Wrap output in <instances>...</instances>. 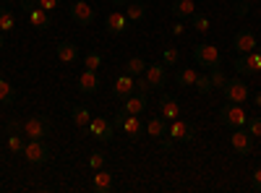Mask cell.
Returning a JSON list of instances; mask_svg holds the SVG:
<instances>
[{
  "label": "cell",
  "instance_id": "cell-1",
  "mask_svg": "<svg viewBox=\"0 0 261 193\" xmlns=\"http://www.w3.org/2000/svg\"><path fill=\"white\" fill-rule=\"evenodd\" d=\"M18 3H21V8H24V16H27V21H29V26H32V29L45 32V29L53 26L50 13H47V11H42V8L37 6V0H18Z\"/></svg>",
  "mask_w": 261,
  "mask_h": 193
},
{
  "label": "cell",
  "instance_id": "cell-2",
  "mask_svg": "<svg viewBox=\"0 0 261 193\" xmlns=\"http://www.w3.org/2000/svg\"><path fill=\"white\" fill-rule=\"evenodd\" d=\"M53 131V123L50 118L45 115H32L24 120V128H21V133H24L27 139H47Z\"/></svg>",
  "mask_w": 261,
  "mask_h": 193
},
{
  "label": "cell",
  "instance_id": "cell-3",
  "mask_svg": "<svg viewBox=\"0 0 261 193\" xmlns=\"http://www.w3.org/2000/svg\"><path fill=\"white\" fill-rule=\"evenodd\" d=\"M113 125H115V128H123V133H128L130 141H136V139L144 136V123H141V118H139V115H128L125 110H120V113L115 115Z\"/></svg>",
  "mask_w": 261,
  "mask_h": 193
},
{
  "label": "cell",
  "instance_id": "cell-4",
  "mask_svg": "<svg viewBox=\"0 0 261 193\" xmlns=\"http://www.w3.org/2000/svg\"><path fill=\"white\" fill-rule=\"evenodd\" d=\"M193 58H196V63H199L201 68H206V71L222 66V55H220V50H217L214 45H196V47H193Z\"/></svg>",
  "mask_w": 261,
  "mask_h": 193
},
{
  "label": "cell",
  "instance_id": "cell-5",
  "mask_svg": "<svg viewBox=\"0 0 261 193\" xmlns=\"http://www.w3.org/2000/svg\"><path fill=\"white\" fill-rule=\"evenodd\" d=\"M84 136H94L97 141H102V144H107V141H113V136H115V125L107 120V118H92V123H89V128H84Z\"/></svg>",
  "mask_w": 261,
  "mask_h": 193
},
{
  "label": "cell",
  "instance_id": "cell-6",
  "mask_svg": "<svg viewBox=\"0 0 261 193\" xmlns=\"http://www.w3.org/2000/svg\"><path fill=\"white\" fill-rule=\"evenodd\" d=\"M246 120H248L246 110H243L241 104H235V102H227L222 110H220V123L227 125V128H243Z\"/></svg>",
  "mask_w": 261,
  "mask_h": 193
},
{
  "label": "cell",
  "instance_id": "cell-7",
  "mask_svg": "<svg viewBox=\"0 0 261 193\" xmlns=\"http://www.w3.org/2000/svg\"><path fill=\"white\" fill-rule=\"evenodd\" d=\"M24 157L29 164H45L50 159V149H47L45 139H29L24 146Z\"/></svg>",
  "mask_w": 261,
  "mask_h": 193
},
{
  "label": "cell",
  "instance_id": "cell-8",
  "mask_svg": "<svg viewBox=\"0 0 261 193\" xmlns=\"http://www.w3.org/2000/svg\"><path fill=\"white\" fill-rule=\"evenodd\" d=\"M167 136L172 139V141H183V144H191L193 139H196V131H193V125L188 123V120H172V123H167Z\"/></svg>",
  "mask_w": 261,
  "mask_h": 193
},
{
  "label": "cell",
  "instance_id": "cell-9",
  "mask_svg": "<svg viewBox=\"0 0 261 193\" xmlns=\"http://www.w3.org/2000/svg\"><path fill=\"white\" fill-rule=\"evenodd\" d=\"M222 94L227 102H235V104H241L248 99V87H246V81L241 78H227V84L222 87Z\"/></svg>",
  "mask_w": 261,
  "mask_h": 193
},
{
  "label": "cell",
  "instance_id": "cell-10",
  "mask_svg": "<svg viewBox=\"0 0 261 193\" xmlns=\"http://www.w3.org/2000/svg\"><path fill=\"white\" fill-rule=\"evenodd\" d=\"M230 144H232V149H235V154H241V157H246V154L253 152V136L246 131V128H232Z\"/></svg>",
  "mask_w": 261,
  "mask_h": 193
},
{
  "label": "cell",
  "instance_id": "cell-11",
  "mask_svg": "<svg viewBox=\"0 0 261 193\" xmlns=\"http://www.w3.org/2000/svg\"><path fill=\"white\" fill-rule=\"evenodd\" d=\"M235 71L243 73V76L258 73V71H261V52L253 50V52H248V55H241V58L235 60Z\"/></svg>",
  "mask_w": 261,
  "mask_h": 193
},
{
  "label": "cell",
  "instance_id": "cell-12",
  "mask_svg": "<svg viewBox=\"0 0 261 193\" xmlns=\"http://www.w3.org/2000/svg\"><path fill=\"white\" fill-rule=\"evenodd\" d=\"M68 13H71V18L76 21L79 26H89L94 21V8L86 3V0H76L73 6H68Z\"/></svg>",
  "mask_w": 261,
  "mask_h": 193
},
{
  "label": "cell",
  "instance_id": "cell-13",
  "mask_svg": "<svg viewBox=\"0 0 261 193\" xmlns=\"http://www.w3.org/2000/svg\"><path fill=\"white\" fill-rule=\"evenodd\" d=\"M134 92H136V76L123 73V76H118V78H115V84H113V97H115V99L125 102Z\"/></svg>",
  "mask_w": 261,
  "mask_h": 193
},
{
  "label": "cell",
  "instance_id": "cell-14",
  "mask_svg": "<svg viewBox=\"0 0 261 193\" xmlns=\"http://www.w3.org/2000/svg\"><path fill=\"white\" fill-rule=\"evenodd\" d=\"M232 47H235V52H238V55H248V52L258 50L256 34H253V32H248V29H241V32L235 34V39H232Z\"/></svg>",
  "mask_w": 261,
  "mask_h": 193
},
{
  "label": "cell",
  "instance_id": "cell-15",
  "mask_svg": "<svg viewBox=\"0 0 261 193\" xmlns=\"http://www.w3.org/2000/svg\"><path fill=\"white\" fill-rule=\"evenodd\" d=\"M144 76L151 84V89H165L167 87V66L165 63H151V66H146Z\"/></svg>",
  "mask_w": 261,
  "mask_h": 193
},
{
  "label": "cell",
  "instance_id": "cell-16",
  "mask_svg": "<svg viewBox=\"0 0 261 193\" xmlns=\"http://www.w3.org/2000/svg\"><path fill=\"white\" fill-rule=\"evenodd\" d=\"M157 110H160V118L167 120V123H172V120H178V118H180V104L172 99L170 94H162V97H160Z\"/></svg>",
  "mask_w": 261,
  "mask_h": 193
},
{
  "label": "cell",
  "instance_id": "cell-17",
  "mask_svg": "<svg viewBox=\"0 0 261 193\" xmlns=\"http://www.w3.org/2000/svg\"><path fill=\"white\" fill-rule=\"evenodd\" d=\"M105 26H107V32L110 34H125L128 29H130V18L123 13V11H113L110 16H107V21H105Z\"/></svg>",
  "mask_w": 261,
  "mask_h": 193
},
{
  "label": "cell",
  "instance_id": "cell-18",
  "mask_svg": "<svg viewBox=\"0 0 261 193\" xmlns=\"http://www.w3.org/2000/svg\"><path fill=\"white\" fill-rule=\"evenodd\" d=\"M97 89H99V76H97V71L86 68V71L79 76V92H81L84 97H89V94H94Z\"/></svg>",
  "mask_w": 261,
  "mask_h": 193
},
{
  "label": "cell",
  "instance_id": "cell-19",
  "mask_svg": "<svg viewBox=\"0 0 261 193\" xmlns=\"http://www.w3.org/2000/svg\"><path fill=\"white\" fill-rule=\"evenodd\" d=\"M92 190L94 193H107V190H113V175L107 173V170H94V175H92Z\"/></svg>",
  "mask_w": 261,
  "mask_h": 193
},
{
  "label": "cell",
  "instance_id": "cell-20",
  "mask_svg": "<svg viewBox=\"0 0 261 193\" xmlns=\"http://www.w3.org/2000/svg\"><path fill=\"white\" fill-rule=\"evenodd\" d=\"M146 104H149V97H144V94H139V92H134L128 99H125V107L123 110L128 113V115H141L144 110H146Z\"/></svg>",
  "mask_w": 261,
  "mask_h": 193
},
{
  "label": "cell",
  "instance_id": "cell-21",
  "mask_svg": "<svg viewBox=\"0 0 261 193\" xmlns=\"http://www.w3.org/2000/svg\"><path fill=\"white\" fill-rule=\"evenodd\" d=\"M172 16L175 18H191L196 13V3L193 0H172Z\"/></svg>",
  "mask_w": 261,
  "mask_h": 193
},
{
  "label": "cell",
  "instance_id": "cell-22",
  "mask_svg": "<svg viewBox=\"0 0 261 193\" xmlns=\"http://www.w3.org/2000/svg\"><path fill=\"white\" fill-rule=\"evenodd\" d=\"M144 131H146L151 139H162V136L167 133V120H162V118H151V120L144 125Z\"/></svg>",
  "mask_w": 261,
  "mask_h": 193
},
{
  "label": "cell",
  "instance_id": "cell-23",
  "mask_svg": "<svg viewBox=\"0 0 261 193\" xmlns=\"http://www.w3.org/2000/svg\"><path fill=\"white\" fill-rule=\"evenodd\" d=\"M58 58L63 63H73L79 58V47L73 45V42H60V45H58Z\"/></svg>",
  "mask_w": 261,
  "mask_h": 193
},
{
  "label": "cell",
  "instance_id": "cell-24",
  "mask_svg": "<svg viewBox=\"0 0 261 193\" xmlns=\"http://www.w3.org/2000/svg\"><path fill=\"white\" fill-rule=\"evenodd\" d=\"M71 118H73V123L81 128V131H84V128H89V123H92V113L89 110H86V107H73V113H71Z\"/></svg>",
  "mask_w": 261,
  "mask_h": 193
},
{
  "label": "cell",
  "instance_id": "cell-25",
  "mask_svg": "<svg viewBox=\"0 0 261 193\" xmlns=\"http://www.w3.org/2000/svg\"><path fill=\"white\" fill-rule=\"evenodd\" d=\"M144 71H146V60H144V58H128L125 73H130V76H144Z\"/></svg>",
  "mask_w": 261,
  "mask_h": 193
},
{
  "label": "cell",
  "instance_id": "cell-26",
  "mask_svg": "<svg viewBox=\"0 0 261 193\" xmlns=\"http://www.w3.org/2000/svg\"><path fill=\"white\" fill-rule=\"evenodd\" d=\"M16 29V18H13V13H11V8H0V32H13Z\"/></svg>",
  "mask_w": 261,
  "mask_h": 193
},
{
  "label": "cell",
  "instance_id": "cell-27",
  "mask_svg": "<svg viewBox=\"0 0 261 193\" xmlns=\"http://www.w3.org/2000/svg\"><path fill=\"white\" fill-rule=\"evenodd\" d=\"M196 78H199V73H196L193 68H180V71L175 73V81L180 84V87H193Z\"/></svg>",
  "mask_w": 261,
  "mask_h": 193
},
{
  "label": "cell",
  "instance_id": "cell-28",
  "mask_svg": "<svg viewBox=\"0 0 261 193\" xmlns=\"http://www.w3.org/2000/svg\"><path fill=\"white\" fill-rule=\"evenodd\" d=\"M13 99H16V89L6 78H0V104H13Z\"/></svg>",
  "mask_w": 261,
  "mask_h": 193
},
{
  "label": "cell",
  "instance_id": "cell-29",
  "mask_svg": "<svg viewBox=\"0 0 261 193\" xmlns=\"http://www.w3.org/2000/svg\"><path fill=\"white\" fill-rule=\"evenodd\" d=\"M24 146H27V136H18V133L8 136V152L11 154H24Z\"/></svg>",
  "mask_w": 261,
  "mask_h": 193
},
{
  "label": "cell",
  "instance_id": "cell-30",
  "mask_svg": "<svg viewBox=\"0 0 261 193\" xmlns=\"http://www.w3.org/2000/svg\"><path fill=\"white\" fill-rule=\"evenodd\" d=\"M125 16L130 21H141L146 16V6L144 3H125Z\"/></svg>",
  "mask_w": 261,
  "mask_h": 193
},
{
  "label": "cell",
  "instance_id": "cell-31",
  "mask_svg": "<svg viewBox=\"0 0 261 193\" xmlns=\"http://www.w3.org/2000/svg\"><path fill=\"white\" fill-rule=\"evenodd\" d=\"M209 81H212V89L222 92V87L227 84V76H225L222 68H212V71H209Z\"/></svg>",
  "mask_w": 261,
  "mask_h": 193
},
{
  "label": "cell",
  "instance_id": "cell-32",
  "mask_svg": "<svg viewBox=\"0 0 261 193\" xmlns=\"http://www.w3.org/2000/svg\"><path fill=\"white\" fill-rule=\"evenodd\" d=\"M102 63H105V60H102L99 52H86V58H84V66L89 68V71H99Z\"/></svg>",
  "mask_w": 261,
  "mask_h": 193
},
{
  "label": "cell",
  "instance_id": "cell-33",
  "mask_svg": "<svg viewBox=\"0 0 261 193\" xmlns=\"http://www.w3.org/2000/svg\"><path fill=\"white\" fill-rule=\"evenodd\" d=\"M191 18H193V29H196V32L206 34V32L212 29V24H209V18H206V16H199V13H193Z\"/></svg>",
  "mask_w": 261,
  "mask_h": 193
},
{
  "label": "cell",
  "instance_id": "cell-34",
  "mask_svg": "<svg viewBox=\"0 0 261 193\" xmlns=\"http://www.w3.org/2000/svg\"><path fill=\"white\" fill-rule=\"evenodd\" d=\"M178 58H180V52H178L175 47H165V50H162V63H165L167 68H170V66H175Z\"/></svg>",
  "mask_w": 261,
  "mask_h": 193
},
{
  "label": "cell",
  "instance_id": "cell-35",
  "mask_svg": "<svg viewBox=\"0 0 261 193\" xmlns=\"http://www.w3.org/2000/svg\"><path fill=\"white\" fill-rule=\"evenodd\" d=\"M193 87H196V92H199V94H209V92H212V81H209V73H206V76H201V73H199V78H196V84H193Z\"/></svg>",
  "mask_w": 261,
  "mask_h": 193
},
{
  "label": "cell",
  "instance_id": "cell-36",
  "mask_svg": "<svg viewBox=\"0 0 261 193\" xmlns=\"http://www.w3.org/2000/svg\"><path fill=\"white\" fill-rule=\"evenodd\" d=\"M246 125H248L246 131H248L253 139H261V118H248V120H246Z\"/></svg>",
  "mask_w": 261,
  "mask_h": 193
},
{
  "label": "cell",
  "instance_id": "cell-37",
  "mask_svg": "<svg viewBox=\"0 0 261 193\" xmlns=\"http://www.w3.org/2000/svg\"><path fill=\"white\" fill-rule=\"evenodd\" d=\"M105 167V152H92L89 154V170H102Z\"/></svg>",
  "mask_w": 261,
  "mask_h": 193
},
{
  "label": "cell",
  "instance_id": "cell-38",
  "mask_svg": "<svg viewBox=\"0 0 261 193\" xmlns=\"http://www.w3.org/2000/svg\"><path fill=\"white\" fill-rule=\"evenodd\" d=\"M136 92H139V94H144V97H149L151 84L146 81V76H136Z\"/></svg>",
  "mask_w": 261,
  "mask_h": 193
},
{
  "label": "cell",
  "instance_id": "cell-39",
  "mask_svg": "<svg viewBox=\"0 0 261 193\" xmlns=\"http://www.w3.org/2000/svg\"><path fill=\"white\" fill-rule=\"evenodd\" d=\"M37 6H39L42 11H47V13H50V11H55V8L60 6V0H37Z\"/></svg>",
  "mask_w": 261,
  "mask_h": 193
},
{
  "label": "cell",
  "instance_id": "cell-40",
  "mask_svg": "<svg viewBox=\"0 0 261 193\" xmlns=\"http://www.w3.org/2000/svg\"><path fill=\"white\" fill-rule=\"evenodd\" d=\"M251 185H253L256 190H261V167H256V170H253V175H251Z\"/></svg>",
  "mask_w": 261,
  "mask_h": 193
},
{
  "label": "cell",
  "instance_id": "cell-41",
  "mask_svg": "<svg viewBox=\"0 0 261 193\" xmlns=\"http://www.w3.org/2000/svg\"><path fill=\"white\" fill-rule=\"evenodd\" d=\"M21 128H24V123H21V120H11V123L6 125V131H8V133H18Z\"/></svg>",
  "mask_w": 261,
  "mask_h": 193
},
{
  "label": "cell",
  "instance_id": "cell-42",
  "mask_svg": "<svg viewBox=\"0 0 261 193\" xmlns=\"http://www.w3.org/2000/svg\"><path fill=\"white\" fill-rule=\"evenodd\" d=\"M235 13H238V16H246V13H248V3H243V0H241V3H238V8H235Z\"/></svg>",
  "mask_w": 261,
  "mask_h": 193
},
{
  "label": "cell",
  "instance_id": "cell-43",
  "mask_svg": "<svg viewBox=\"0 0 261 193\" xmlns=\"http://www.w3.org/2000/svg\"><path fill=\"white\" fill-rule=\"evenodd\" d=\"M183 32H186V26H183V24H172V34H175V37H180Z\"/></svg>",
  "mask_w": 261,
  "mask_h": 193
},
{
  "label": "cell",
  "instance_id": "cell-44",
  "mask_svg": "<svg viewBox=\"0 0 261 193\" xmlns=\"http://www.w3.org/2000/svg\"><path fill=\"white\" fill-rule=\"evenodd\" d=\"M113 3H115V6H125V3H128V0H113Z\"/></svg>",
  "mask_w": 261,
  "mask_h": 193
},
{
  "label": "cell",
  "instance_id": "cell-45",
  "mask_svg": "<svg viewBox=\"0 0 261 193\" xmlns=\"http://www.w3.org/2000/svg\"><path fill=\"white\" fill-rule=\"evenodd\" d=\"M6 47V39H3V34H0V50H3Z\"/></svg>",
  "mask_w": 261,
  "mask_h": 193
},
{
  "label": "cell",
  "instance_id": "cell-46",
  "mask_svg": "<svg viewBox=\"0 0 261 193\" xmlns=\"http://www.w3.org/2000/svg\"><path fill=\"white\" fill-rule=\"evenodd\" d=\"M256 104H258V107H261V92H258V94H256Z\"/></svg>",
  "mask_w": 261,
  "mask_h": 193
},
{
  "label": "cell",
  "instance_id": "cell-47",
  "mask_svg": "<svg viewBox=\"0 0 261 193\" xmlns=\"http://www.w3.org/2000/svg\"><path fill=\"white\" fill-rule=\"evenodd\" d=\"M243 3H248V6H251V3H256V0H243Z\"/></svg>",
  "mask_w": 261,
  "mask_h": 193
},
{
  "label": "cell",
  "instance_id": "cell-48",
  "mask_svg": "<svg viewBox=\"0 0 261 193\" xmlns=\"http://www.w3.org/2000/svg\"><path fill=\"white\" fill-rule=\"evenodd\" d=\"M8 3H13V0H6V6H8Z\"/></svg>",
  "mask_w": 261,
  "mask_h": 193
},
{
  "label": "cell",
  "instance_id": "cell-49",
  "mask_svg": "<svg viewBox=\"0 0 261 193\" xmlns=\"http://www.w3.org/2000/svg\"><path fill=\"white\" fill-rule=\"evenodd\" d=\"M258 52H261V45H258Z\"/></svg>",
  "mask_w": 261,
  "mask_h": 193
}]
</instances>
